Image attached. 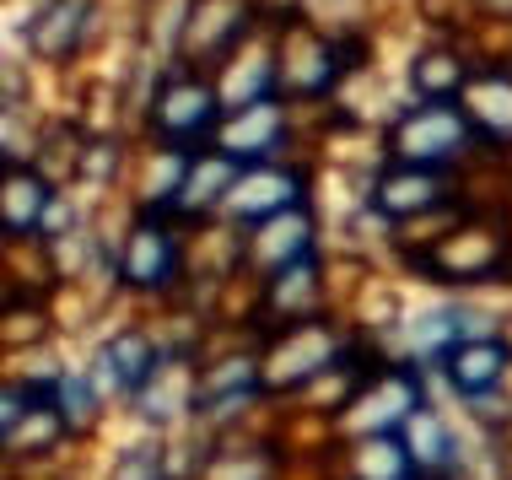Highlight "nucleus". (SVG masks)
I'll use <instances>...</instances> for the list:
<instances>
[{"label":"nucleus","instance_id":"obj_1","mask_svg":"<svg viewBox=\"0 0 512 480\" xmlns=\"http://www.w3.org/2000/svg\"><path fill=\"white\" fill-rule=\"evenodd\" d=\"M464 141H469V119H464L459 103H426L394 125V157L405 162V168L442 162L448 152H459Z\"/></svg>","mask_w":512,"mask_h":480},{"label":"nucleus","instance_id":"obj_2","mask_svg":"<svg viewBox=\"0 0 512 480\" xmlns=\"http://www.w3.org/2000/svg\"><path fill=\"white\" fill-rule=\"evenodd\" d=\"M216 119V98L205 81H178L157 98V130L168 141H195V135Z\"/></svg>","mask_w":512,"mask_h":480},{"label":"nucleus","instance_id":"obj_3","mask_svg":"<svg viewBox=\"0 0 512 480\" xmlns=\"http://www.w3.org/2000/svg\"><path fill=\"white\" fill-rule=\"evenodd\" d=\"M232 184H238V162L227 152L221 157H189V173H184V184H178V205H184V211H205V205H216L221 195L232 200Z\"/></svg>","mask_w":512,"mask_h":480},{"label":"nucleus","instance_id":"obj_4","mask_svg":"<svg viewBox=\"0 0 512 480\" xmlns=\"http://www.w3.org/2000/svg\"><path fill=\"white\" fill-rule=\"evenodd\" d=\"M297 189L302 184H297V178H286V173H248L227 205L238 216H286L297 205Z\"/></svg>","mask_w":512,"mask_h":480},{"label":"nucleus","instance_id":"obj_5","mask_svg":"<svg viewBox=\"0 0 512 480\" xmlns=\"http://www.w3.org/2000/svg\"><path fill=\"white\" fill-rule=\"evenodd\" d=\"M437 195H442V184H437L432 168H405V173H389L378 184V211L415 216V211H426V205H437Z\"/></svg>","mask_w":512,"mask_h":480},{"label":"nucleus","instance_id":"obj_6","mask_svg":"<svg viewBox=\"0 0 512 480\" xmlns=\"http://www.w3.org/2000/svg\"><path fill=\"white\" fill-rule=\"evenodd\" d=\"M124 276L135 286H162L173 276V238L157 227H141L130 238V249H124Z\"/></svg>","mask_w":512,"mask_h":480},{"label":"nucleus","instance_id":"obj_7","mask_svg":"<svg viewBox=\"0 0 512 480\" xmlns=\"http://www.w3.org/2000/svg\"><path fill=\"white\" fill-rule=\"evenodd\" d=\"M81 33H87V0H60L38 22H27V38L38 54H71Z\"/></svg>","mask_w":512,"mask_h":480},{"label":"nucleus","instance_id":"obj_8","mask_svg":"<svg viewBox=\"0 0 512 480\" xmlns=\"http://www.w3.org/2000/svg\"><path fill=\"white\" fill-rule=\"evenodd\" d=\"M502 367H507V351L491 346V340H469V346H459L448 356V378L459 383L464 394H486L491 383L502 378Z\"/></svg>","mask_w":512,"mask_h":480},{"label":"nucleus","instance_id":"obj_9","mask_svg":"<svg viewBox=\"0 0 512 480\" xmlns=\"http://www.w3.org/2000/svg\"><path fill=\"white\" fill-rule=\"evenodd\" d=\"M275 125H281V108H275V103H254V108H243V114L227 125L221 146H227V157H232V162L259 157V152H265V146L275 141Z\"/></svg>","mask_w":512,"mask_h":480},{"label":"nucleus","instance_id":"obj_10","mask_svg":"<svg viewBox=\"0 0 512 480\" xmlns=\"http://www.w3.org/2000/svg\"><path fill=\"white\" fill-rule=\"evenodd\" d=\"M44 205H49V189L38 184L33 173H27V168L6 173V232H11V238H17V232H27V227H38Z\"/></svg>","mask_w":512,"mask_h":480},{"label":"nucleus","instance_id":"obj_11","mask_svg":"<svg viewBox=\"0 0 512 480\" xmlns=\"http://www.w3.org/2000/svg\"><path fill=\"white\" fill-rule=\"evenodd\" d=\"M399 443H405L410 459H421V464H448L453 459V437L432 410H415V416L405 421V437H399Z\"/></svg>","mask_w":512,"mask_h":480},{"label":"nucleus","instance_id":"obj_12","mask_svg":"<svg viewBox=\"0 0 512 480\" xmlns=\"http://www.w3.org/2000/svg\"><path fill=\"white\" fill-rule=\"evenodd\" d=\"M103 362L114 367V378H119V383H130V389H135V383L146 389L151 373H157V351L146 346V335H119L114 346L103 351Z\"/></svg>","mask_w":512,"mask_h":480},{"label":"nucleus","instance_id":"obj_13","mask_svg":"<svg viewBox=\"0 0 512 480\" xmlns=\"http://www.w3.org/2000/svg\"><path fill=\"white\" fill-rule=\"evenodd\" d=\"M410 475V448L389 443V437H372L362 448V480H405Z\"/></svg>","mask_w":512,"mask_h":480},{"label":"nucleus","instance_id":"obj_14","mask_svg":"<svg viewBox=\"0 0 512 480\" xmlns=\"http://www.w3.org/2000/svg\"><path fill=\"white\" fill-rule=\"evenodd\" d=\"M459 81H464V71H459V60H448V54H426L421 71H415V87H421L426 98H437V103H448L442 92H453Z\"/></svg>","mask_w":512,"mask_h":480},{"label":"nucleus","instance_id":"obj_15","mask_svg":"<svg viewBox=\"0 0 512 480\" xmlns=\"http://www.w3.org/2000/svg\"><path fill=\"white\" fill-rule=\"evenodd\" d=\"M157 475H162V454H157V448H130L114 480H157Z\"/></svg>","mask_w":512,"mask_h":480}]
</instances>
